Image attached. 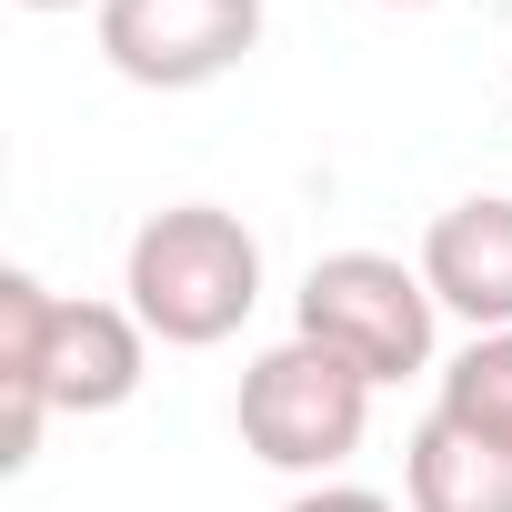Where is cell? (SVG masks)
<instances>
[{"mask_svg": "<svg viewBox=\"0 0 512 512\" xmlns=\"http://www.w3.org/2000/svg\"><path fill=\"white\" fill-rule=\"evenodd\" d=\"M282 512H402V502H382V492H362V482H302Z\"/></svg>", "mask_w": 512, "mask_h": 512, "instance_id": "9", "label": "cell"}, {"mask_svg": "<svg viewBox=\"0 0 512 512\" xmlns=\"http://www.w3.org/2000/svg\"><path fill=\"white\" fill-rule=\"evenodd\" d=\"M151 372L131 302H71L41 272H0V462L31 472L51 412H121Z\"/></svg>", "mask_w": 512, "mask_h": 512, "instance_id": "1", "label": "cell"}, {"mask_svg": "<svg viewBox=\"0 0 512 512\" xmlns=\"http://www.w3.org/2000/svg\"><path fill=\"white\" fill-rule=\"evenodd\" d=\"M422 282L452 322L472 332H512V191H472L452 211H432L422 231Z\"/></svg>", "mask_w": 512, "mask_h": 512, "instance_id": "6", "label": "cell"}, {"mask_svg": "<svg viewBox=\"0 0 512 512\" xmlns=\"http://www.w3.org/2000/svg\"><path fill=\"white\" fill-rule=\"evenodd\" d=\"M402 512H512V452H492L432 412L402 442Z\"/></svg>", "mask_w": 512, "mask_h": 512, "instance_id": "7", "label": "cell"}, {"mask_svg": "<svg viewBox=\"0 0 512 512\" xmlns=\"http://www.w3.org/2000/svg\"><path fill=\"white\" fill-rule=\"evenodd\" d=\"M21 11H81V0H21ZM91 11H101V0H91Z\"/></svg>", "mask_w": 512, "mask_h": 512, "instance_id": "10", "label": "cell"}, {"mask_svg": "<svg viewBox=\"0 0 512 512\" xmlns=\"http://www.w3.org/2000/svg\"><path fill=\"white\" fill-rule=\"evenodd\" d=\"M442 422H462L472 442L512 452V332H472L452 362H442Z\"/></svg>", "mask_w": 512, "mask_h": 512, "instance_id": "8", "label": "cell"}, {"mask_svg": "<svg viewBox=\"0 0 512 512\" xmlns=\"http://www.w3.org/2000/svg\"><path fill=\"white\" fill-rule=\"evenodd\" d=\"M272 0H101V61L131 91H201L262 51Z\"/></svg>", "mask_w": 512, "mask_h": 512, "instance_id": "5", "label": "cell"}, {"mask_svg": "<svg viewBox=\"0 0 512 512\" xmlns=\"http://www.w3.org/2000/svg\"><path fill=\"white\" fill-rule=\"evenodd\" d=\"M231 422H241V452L272 462V472H302V482H332L362 432H372V382L322 352V342H272L241 362V392H231Z\"/></svg>", "mask_w": 512, "mask_h": 512, "instance_id": "3", "label": "cell"}, {"mask_svg": "<svg viewBox=\"0 0 512 512\" xmlns=\"http://www.w3.org/2000/svg\"><path fill=\"white\" fill-rule=\"evenodd\" d=\"M392 11H432V0H392Z\"/></svg>", "mask_w": 512, "mask_h": 512, "instance_id": "11", "label": "cell"}, {"mask_svg": "<svg viewBox=\"0 0 512 512\" xmlns=\"http://www.w3.org/2000/svg\"><path fill=\"white\" fill-rule=\"evenodd\" d=\"M432 322H442V302H432L422 262H392V251H322L292 302V332L342 352L372 392L432 372Z\"/></svg>", "mask_w": 512, "mask_h": 512, "instance_id": "4", "label": "cell"}, {"mask_svg": "<svg viewBox=\"0 0 512 512\" xmlns=\"http://www.w3.org/2000/svg\"><path fill=\"white\" fill-rule=\"evenodd\" d=\"M121 292H131L151 342L211 352V342H231L251 312H262V241H251V221L221 211V201H171V211H151L131 231Z\"/></svg>", "mask_w": 512, "mask_h": 512, "instance_id": "2", "label": "cell"}]
</instances>
